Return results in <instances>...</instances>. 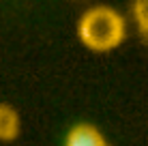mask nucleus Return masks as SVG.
I'll return each instance as SVG.
<instances>
[{"instance_id":"obj_4","label":"nucleus","mask_w":148,"mask_h":146,"mask_svg":"<svg viewBox=\"0 0 148 146\" xmlns=\"http://www.w3.org/2000/svg\"><path fill=\"white\" fill-rule=\"evenodd\" d=\"M133 17L137 22V28H140L144 41H148V0H140V2L133 4Z\"/></svg>"},{"instance_id":"obj_2","label":"nucleus","mask_w":148,"mask_h":146,"mask_svg":"<svg viewBox=\"0 0 148 146\" xmlns=\"http://www.w3.org/2000/svg\"><path fill=\"white\" fill-rule=\"evenodd\" d=\"M64 146H108V142L92 125H77L69 131Z\"/></svg>"},{"instance_id":"obj_1","label":"nucleus","mask_w":148,"mask_h":146,"mask_svg":"<svg viewBox=\"0 0 148 146\" xmlns=\"http://www.w3.org/2000/svg\"><path fill=\"white\" fill-rule=\"evenodd\" d=\"M77 34L86 47L108 52L118 47L125 39V19L110 7H95L82 15Z\"/></svg>"},{"instance_id":"obj_5","label":"nucleus","mask_w":148,"mask_h":146,"mask_svg":"<svg viewBox=\"0 0 148 146\" xmlns=\"http://www.w3.org/2000/svg\"><path fill=\"white\" fill-rule=\"evenodd\" d=\"M146 43H148V41H146Z\"/></svg>"},{"instance_id":"obj_3","label":"nucleus","mask_w":148,"mask_h":146,"mask_svg":"<svg viewBox=\"0 0 148 146\" xmlns=\"http://www.w3.org/2000/svg\"><path fill=\"white\" fill-rule=\"evenodd\" d=\"M19 114L13 105L0 103V142H13L19 135Z\"/></svg>"}]
</instances>
